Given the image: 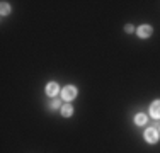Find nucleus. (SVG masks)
<instances>
[{"label": "nucleus", "instance_id": "10", "mask_svg": "<svg viewBox=\"0 0 160 153\" xmlns=\"http://www.w3.org/2000/svg\"><path fill=\"white\" fill-rule=\"evenodd\" d=\"M124 31H126V32H133L135 29H133V26H131V24H128L126 27H124Z\"/></svg>", "mask_w": 160, "mask_h": 153}, {"label": "nucleus", "instance_id": "9", "mask_svg": "<svg viewBox=\"0 0 160 153\" xmlns=\"http://www.w3.org/2000/svg\"><path fill=\"white\" fill-rule=\"evenodd\" d=\"M51 107H53V109H58V107H60V101H58V99L51 101Z\"/></svg>", "mask_w": 160, "mask_h": 153}, {"label": "nucleus", "instance_id": "7", "mask_svg": "<svg viewBox=\"0 0 160 153\" xmlns=\"http://www.w3.org/2000/svg\"><path fill=\"white\" fill-rule=\"evenodd\" d=\"M135 122L138 126H145V124H147V116H145V114H136V116H135Z\"/></svg>", "mask_w": 160, "mask_h": 153}, {"label": "nucleus", "instance_id": "2", "mask_svg": "<svg viewBox=\"0 0 160 153\" xmlns=\"http://www.w3.org/2000/svg\"><path fill=\"white\" fill-rule=\"evenodd\" d=\"M143 138L148 141V143H157V141H158V131L155 128H148L147 131H145Z\"/></svg>", "mask_w": 160, "mask_h": 153}, {"label": "nucleus", "instance_id": "3", "mask_svg": "<svg viewBox=\"0 0 160 153\" xmlns=\"http://www.w3.org/2000/svg\"><path fill=\"white\" fill-rule=\"evenodd\" d=\"M138 36L140 37H148V36H152V32H153V29H152V26H147V24H143V26H140L138 27Z\"/></svg>", "mask_w": 160, "mask_h": 153}, {"label": "nucleus", "instance_id": "4", "mask_svg": "<svg viewBox=\"0 0 160 153\" xmlns=\"http://www.w3.org/2000/svg\"><path fill=\"white\" fill-rule=\"evenodd\" d=\"M150 114L153 119H160V101H155L150 106Z\"/></svg>", "mask_w": 160, "mask_h": 153}, {"label": "nucleus", "instance_id": "5", "mask_svg": "<svg viewBox=\"0 0 160 153\" xmlns=\"http://www.w3.org/2000/svg\"><path fill=\"white\" fill-rule=\"evenodd\" d=\"M58 83H55V82H49L48 85H46V94L49 95V97H55L56 94H58Z\"/></svg>", "mask_w": 160, "mask_h": 153}, {"label": "nucleus", "instance_id": "6", "mask_svg": "<svg viewBox=\"0 0 160 153\" xmlns=\"http://www.w3.org/2000/svg\"><path fill=\"white\" fill-rule=\"evenodd\" d=\"M62 116L63 117H70L72 114H73V107H72L70 104H65V106H62Z\"/></svg>", "mask_w": 160, "mask_h": 153}, {"label": "nucleus", "instance_id": "8", "mask_svg": "<svg viewBox=\"0 0 160 153\" xmlns=\"http://www.w3.org/2000/svg\"><path fill=\"white\" fill-rule=\"evenodd\" d=\"M10 12V5L7 2H2V15H7Z\"/></svg>", "mask_w": 160, "mask_h": 153}, {"label": "nucleus", "instance_id": "1", "mask_svg": "<svg viewBox=\"0 0 160 153\" xmlns=\"http://www.w3.org/2000/svg\"><path fill=\"white\" fill-rule=\"evenodd\" d=\"M62 97L65 99V101H73V99L77 97V89H75L73 85H67L62 90Z\"/></svg>", "mask_w": 160, "mask_h": 153}]
</instances>
